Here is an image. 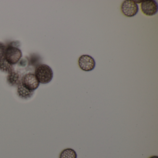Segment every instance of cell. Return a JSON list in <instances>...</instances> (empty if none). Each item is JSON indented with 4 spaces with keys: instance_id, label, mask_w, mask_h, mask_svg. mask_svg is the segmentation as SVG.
Masks as SVG:
<instances>
[{
    "instance_id": "1",
    "label": "cell",
    "mask_w": 158,
    "mask_h": 158,
    "mask_svg": "<svg viewBox=\"0 0 158 158\" xmlns=\"http://www.w3.org/2000/svg\"><path fill=\"white\" fill-rule=\"evenodd\" d=\"M35 75L40 83L47 84L52 80L53 73L49 65L41 64L38 65L35 68Z\"/></svg>"
},
{
    "instance_id": "2",
    "label": "cell",
    "mask_w": 158,
    "mask_h": 158,
    "mask_svg": "<svg viewBox=\"0 0 158 158\" xmlns=\"http://www.w3.org/2000/svg\"><path fill=\"white\" fill-rule=\"evenodd\" d=\"M22 55V51L19 48L10 45L6 47L4 56L6 60L13 65L19 61Z\"/></svg>"
},
{
    "instance_id": "3",
    "label": "cell",
    "mask_w": 158,
    "mask_h": 158,
    "mask_svg": "<svg viewBox=\"0 0 158 158\" xmlns=\"http://www.w3.org/2000/svg\"><path fill=\"white\" fill-rule=\"evenodd\" d=\"M121 8L123 14L127 17H134L139 11L138 5L132 0L124 1L122 3Z\"/></svg>"
},
{
    "instance_id": "4",
    "label": "cell",
    "mask_w": 158,
    "mask_h": 158,
    "mask_svg": "<svg viewBox=\"0 0 158 158\" xmlns=\"http://www.w3.org/2000/svg\"><path fill=\"white\" fill-rule=\"evenodd\" d=\"M23 85L31 91H35L39 87L40 83L37 79L35 74L28 73L22 77V82Z\"/></svg>"
},
{
    "instance_id": "5",
    "label": "cell",
    "mask_w": 158,
    "mask_h": 158,
    "mask_svg": "<svg viewBox=\"0 0 158 158\" xmlns=\"http://www.w3.org/2000/svg\"><path fill=\"white\" fill-rule=\"evenodd\" d=\"M78 65L85 72H90L94 70L96 62L93 57L87 54L81 55L78 59Z\"/></svg>"
},
{
    "instance_id": "6",
    "label": "cell",
    "mask_w": 158,
    "mask_h": 158,
    "mask_svg": "<svg viewBox=\"0 0 158 158\" xmlns=\"http://www.w3.org/2000/svg\"><path fill=\"white\" fill-rule=\"evenodd\" d=\"M140 9L145 15L153 16L158 12V3L154 0L143 1L140 5Z\"/></svg>"
},
{
    "instance_id": "7",
    "label": "cell",
    "mask_w": 158,
    "mask_h": 158,
    "mask_svg": "<svg viewBox=\"0 0 158 158\" xmlns=\"http://www.w3.org/2000/svg\"><path fill=\"white\" fill-rule=\"evenodd\" d=\"M7 79L10 85L18 86L22 82V77L19 73L14 71L9 73Z\"/></svg>"
},
{
    "instance_id": "8",
    "label": "cell",
    "mask_w": 158,
    "mask_h": 158,
    "mask_svg": "<svg viewBox=\"0 0 158 158\" xmlns=\"http://www.w3.org/2000/svg\"><path fill=\"white\" fill-rule=\"evenodd\" d=\"M34 91H31L26 88L20 83L17 86V94L20 98L23 99H27L31 98L34 94Z\"/></svg>"
},
{
    "instance_id": "9",
    "label": "cell",
    "mask_w": 158,
    "mask_h": 158,
    "mask_svg": "<svg viewBox=\"0 0 158 158\" xmlns=\"http://www.w3.org/2000/svg\"><path fill=\"white\" fill-rule=\"evenodd\" d=\"M0 70L8 73L14 71V68L12 64L6 60L4 56L0 59Z\"/></svg>"
},
{
    "instance_id": "10",
    "label": "cell",
    "mask_w": 158,
    "mask_h": 158,
    "mask_svg": "<svg viewBox=\"0 0 158 158\" xmlns=\"http://www.w3.org/2000/svg\"><path fill=\"white\" fill-rule=\"evenodd\" d=\"M60 158H77V154L74 150L68 148L60 152Z\"/></svg>"
},
{
    "instance_id": "11",
    "label": "cell",
    "mask_w": 158,
    "mask_h": 158,
    "mask_svg": "<svg viewBox=\"0 0 158 158\" xmlns=\"http://www.w3.org/2000/svg\"><path fill=\"white\" fill-rule=\"evenodd\" d=\"M6 47L3 43L0 42V59L4 56Z\"/></svg>"
},
{
    "instance_id": "12",
    "label": "cell",
    "mask_w": 158,
    "mask_h": 158,
    "mask_svg": "<svg viewBox=\"0 0 158 158\" xmlns=\"http://www.w3.org/2000/svg\"><path fill=\"white\" fill-rule=\"evenodd\" d=\"M149 158H158V157L157 156H152Z\"/></svg>"
}]
</instances>
